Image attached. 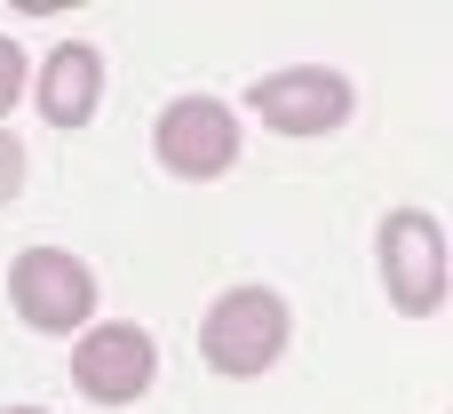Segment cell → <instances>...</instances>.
<instances>
[{
	"label": "cell",
	"mask_w": 453,
	"mask_h": 414,
	"mask_svg": "<svg viewBox=\"0 0 453 414\" xmlns=\"http://www.w3.org/2000/svg\"><path fill=\"white\" fill-rule=\"evenodd\" d=\"M8 414H40V407H8Z\"/></svg>",
	"instance_id": "obj_10"
},
{
	"label": "cell",
	"mask_w": 453,
	"mask_h": 414,
	"mask_svg": "<svg viewBox=\"0 0 453 414\" xmlns=\"http://www.w3.org/2000/svg\"><path fill=\"white\" fill-rule=\"evenodd\" d=\"M382 287L406 319H430L446 303V231H438L430 207L382 215Z\"/></svg>",
	"instance_id": "obj_3"
},
{
	"label": "cell",
	"mask_w": 453,
	"mask_h": 414,
	"mask_svg": "<svg viewBox=\"0 0 453 414\" xmlns=\"http://www.w3.org/2000/svg\"><path fill=\"white\" fill-rule=\"evenodd\" d=\"M96 96H104V56H96L88 40H64V48L48 56V72H40V112H48V128H88V120H96Z\"/></svg>",
	"instance_id": "obj_7"
},
{
	"label": "cell",
	"mask_w": 453,
	"mask_h": 414,
	"mask_svg": "<svg viewBox=\"0 0 453 414\" xmlns=\"http://www.w3.org/2000/svg\"><path fill=\"white\" fill-rule=\"evenodd\" d=\"M247 112L279 136H326L350 120V80L342 72H319V64H295V72H271L247 88Z\"/></svg>",
	"instance_id": "obj_5"
},
{
	"label": "cell",
	"mask_w": 453,
	"mask_h": 414,
	"mask_svg": "<svg viewBox=\"0 0 453 414\" xmlns=\"http://www.w3.org/2000/svg\"><path fill=\"white\" fill-rule=\"evenodd\" d=\"M16 184H24V144L0 136V199H16Z\"/></svg>",
	"instance_id": "obj_9"
},
{
	"label": "cell",
	"mask_w": 453,
	"mask_h": 414,
	"mask_svg": "<svg viewBox=\"0 0 453 414\" xmlns=\"http://www.w3.org/2000/svg\"><path fill=\"white\" fill-rule=\"evenodd\" d=\"M8 295H16V319H24V327L72 335V327H88V311H96V271H88L80 255H64V247H24L16 271H8Z\"/></svg>",
	"instance_id": "obj_4"
},
{
	"label": "cell",
	"mask_w": 453,
	"mask_h": 414,
	"mask_svg": "<svg viewBox=\"0 0 453 414\" xmlns=\"http://www.w3.org/2000/svg\"><path fill=\"white\" fill-rule=\"evenodd\" d=\"M199 351H207L215 375H263V367H279V351H287V303L271 287L215 295V311L199 319Z\"/></svg>",
	"instance_id": "obj_1"
},
{
	"label": "cell",
	"mask_w": 453,
	"mask_h": 414,
	"mask_svg": "<svg viewBox=\"0 0 453 414\" xmlns=\"http://www.w3.org/2000/svg\"><path fill=\"white\" fill-rule=\"evenodd\" d=\"M151 152H159L167 176L215 184V176L239 160V112L215 104V96H175V104L159 112V128H151Z\"/></svg>",
	"instance_id": "obj_2"
},
{
	"label": "cell",
	"mask_w": 453,
	"mask_h": 414,
	"mask_svg": "<svg viewBox=\"0 0 453 414\" xmlns=\"http://www.w3.org/2000/svg\"><path fill=\"white\" fill-rule=\"evenodd\" d=\"M16 88H24V48H16V40H0V112L16 104Z\"/></svg>",
	"instance_id": "obj_8"
},
{
	"label": "cell",
	"mask_w": 453,
	"mask_h": 414,
	"mask_svg": "<svg viewBox=\"0 0 453 414\" xmlns=\"http://www.w3.org/2000/svg\"><path fill=\"white\" fill-rule=\"evenodd\" d=\"M151 367H159V351H151V335H143L135 319L88 327V335L72 343V383H80L96 407H135V399L151 391Z\"/></svg>",
	"instance_id": "obj_6"
}]
</instances>
